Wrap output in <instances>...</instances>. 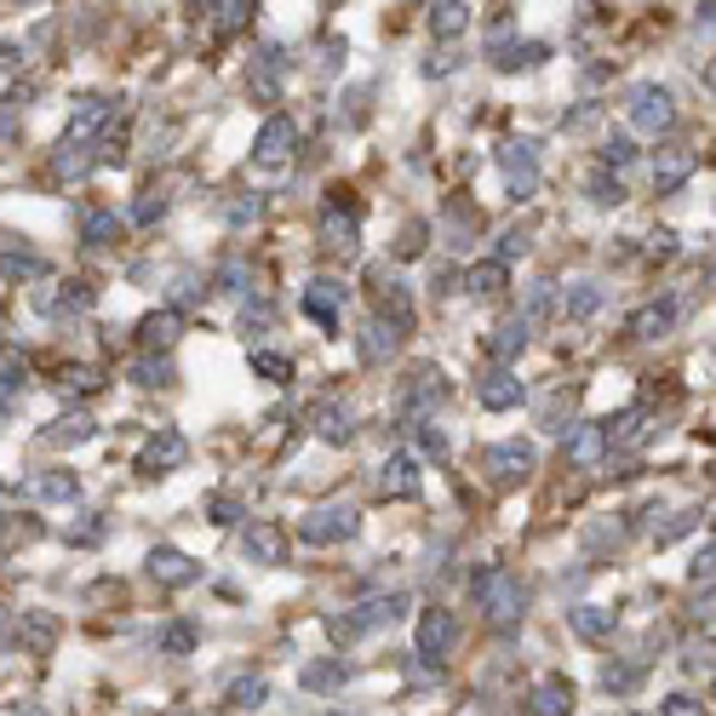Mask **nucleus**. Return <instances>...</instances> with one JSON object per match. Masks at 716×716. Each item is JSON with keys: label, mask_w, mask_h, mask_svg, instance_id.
Returning <instances> with one entry per match:
<instances>
[{"label": "nucleus", "mask_w": 716, "mask_h": 716, "mask_svg": "<svg viewBox=\"0 0 716 716\" xmlns=\"http://www.w3.org/2000/svg\"><path fill=\"white\" fill-rule=\"evenodd\" d=\"M470 596H475V607H482V620L499 625V631L522 625V613H528V591H522V579L510 567H482L470 579Z\"/></svg>", "instance_id": "obj_1"}, {"label": "nucleus", "mask_w": 716, "mask_h": 716, "mask_svg": "<svg viewBox=\"0 0 716 716\" xmlns=\"http://www.w3.org/2000/svg\"><path fill=\"white\" fill-rule=\"evenodd\" d=\"M441 401H448V372H441V367H413L401 379V390H396V413L407 425H425L430 407H441Z\"/></svg>", "instance_id": "obj_2"}, {"label": "nucleus", "mask_w": 716, "mask_h": 716, "mask_svg": "<svg viewBox=\"0 0 716 716\" xmlns=\"http://www.w3.org/2000/svg\"><path fill=\"white\" fill-rule=\"evenodd\" d=\"M321 247L350 258L361 247V207L350 201V190H333V201L321 207Z\"/></svg>", "instance_id": "obj_3"}, {"label": "nucleus", "mask_w": 716, "mask_h": 716, "mask_svg": "<svg viewBox=\"0 0 716 716\" xmlns=\"http://www.w3.org/2000/svg\"><path fill=\"white\" fill-rule=\"evenodd\" d=\"M533 470H539L533 441H493V448H482V475L493 488H522Z\"/></svg>", "instance_id": "obj_4"}, {"label": "nucleus", "mask_w": 716, "mask_h": 716, "mask_svg": "<svg viewBox=\"0 0 716 716\" xmlns=\"http://www.w3.org/2000/svg\"><path fill=\"white\" fill-rule=\"evenodd\" d=\"M361 533V516L350 504H316L298 516V539L304 544H350Z\"/></svg>", "instance_id": "obj_5"}, {"label": "nucleus", "mask_w": 716, "mask_h": 716, "mask_svg": "<svg viewBox=\"0 0 716 716\" xmlns=\"http://www.w3.org/2000/svg\"><path fill=\"white\" fill-rule=\"evenodd\" d=\"M631 126H636V132H647V139L671 132V126H676V98H671L659 81L631 86Z\"/></svg>", "instance_id": "obj_6"}, {"label": "nucleus", "mask_w": 716, "mask_h": 716, "mask_svg": "<svg viewBox=\"0 0 716 716\" xmlns=\"http://www.w3.org/2000/svg\"><path fill=\"white\" fill-rule=\"evenodd\" d=\"M190 464V441H184V430H173V425H161L150 441H144V453H139V470L144 475H173V470H184Z\"/></svg>", "instance_id": "obj_7"}, {"label": "nucleus", "mask_w": 716, "mask_h": 716, "mask_svg": "<svg viewBox=\"0 0 716 716\" xmlns=\"http://www.w3.org/2000/svg\"><path fill=\"white\" fill-rule=\"evenodd\" d=\"M298 155V121L293 115H269L253 139V161L258 166H287Z\"/></svg>", "instance_id": "obj_8"}, {"label": "nucleus", "mask_w": 716, "mask_h": 716, "mask_svg": "<svg viewBox=\"0 0 716 716\" xmlns=\"http://www.w3.org/2000/svg\"><path fill=\"white\" fill-rule=\"evenodd\" d=\"M499 166H504V184H510V195H516V201L539 195V150L528 139L499 144Z\"/></svg>", "instance_id": "obj_9"}, {"label": "nucleus", "mask_w": 716, "mask_h": 716, "mask_svg": "<svg viewBox=\"0 0 716 716\" xmlns=\"http://www.w3.org/2000/svg\"><path fill=\"white\" fill-rule=\"evenodd\" d=\"M453 642H459V620H453V613L448 607H425L419 613V654L425 659H448Z\"/></svg>", "instance_id": "obj_10"}, {"label": "nucleus", "mask_w": 716, "mask_h": 716, "mask_svg": "<svg viewBox=\"0 0 716 716\" xmlns=\"http://www.w3.org/2000/svg\"><path fill=\"white\" fill-rule=\"evenodd\" d=\"M144 567H150V579H155V585H195V579H201V562H190L184 551H178V544H155V551L144 556Z\"/></svg>", "instance_id": "obj_11"}, {"label": "nucleus", "mask_w": 716, "mask_h": 716, "mask_svg": "<svg viewBox=\"0 0 716 716\" xmlns=\"http://www.w3.org/2000/svg\"><path fill=\"white\" fill-rule=\"evenodd\" d=\"M419 488H425L419 453H390L385 470H379V493H385V499H413Z\"/></svg>", "instance_id": "obj_12"}, {"label": "nucleus", "mask_w": 716, "mask_h": 716, "mask_svg": "<svg viewBox=\"0 0 716 716\" xmlns=\"http://www.w3.org/2000/svg\"><path fill=\"white\" fill-rule=\"evenodd\" d=\"M242 556L258 562V567H276V562L287 556V533H282L276 522H247V533H242Z\"/></svg>", "instance_id": "obj_13"}, {"label": "nucleus", "mask_w": 716, "mask_h": 716, "mask_svg": "<svg viewBox=\"0 0 716 716\" xmlns=\"http://www.w3.org/2000/svg\"><path fill=\"white\" fill-rule=\"evenodd\" d=\"M475 401H482L488 413H510V407H522V379L510 367H493L488 379H475Z\"/></svg>", "instance_id": "obj_14"}, {"label": "nucleus", "mask_w": 716, "mask_h": 716, "mask_svg": "<svg viewBox=\"0 0 716 716\" xmlns=\"http://www.w3.org/2000/svg\"><path fill=\"white\" fill-rule=\"evenodd\" d=\"M345 304H350V293H345V282H333V276H321V282L304 287V310H310L321 327H338V316H345Z\"/></svg>", "instance_id": "obj_15"}, {"label": "nucleus", "mask_w": 716, "mask_h": 716, "mask_svg": "<svg viewBox=\"0 0 716 716\" xmlns=\"http://www.w3.org/2000/svg\"><path fill=\"white\" fill-rule=\"evenodd\" d=\"M567 625L585 636V642H607L613 631H620V607H607V602H579V607H567Z\"/></svg>", "instance_id": "obj_16"}, {"label": "nucleus", "mask_w": 716, "mask_h": 716, "mask_svg": "<svg viewBox=\"0 0 716 716\" xmlns=\"http://www.w3.org/2000/svg\"><path fill=\"white\" fill-rule=\"evenodd\" d=\"M528 338H533V327H528L522 316H510L504 327H493V338L482 345V356H488L493 367H510V361H516V356L528 350Z\"/></svg>", "instance_id": "obj_17"}, {"label": "nucleus", "mask_w": 716, "mask_h": 716, "mask_svg": "<svg viewBox=\"0 0 716 716\" xmlns=\"http://www.w3.org/2000/svg\"><path fill=\"white\" fill-rule=\"evenodd\" d=\"M607 453H613V448H607V425H579V430L567 436V464H573V470H596Z\"/></svg>", "instance_id": "obj_18"}, {"label": "nucleus", "mask_w": 716, "mask_h": 716, "mask_svg": "<svg viewBox=\"0 0 716 716\" xmlns=\"http://www.w3.org/2000/svg\"><path fill=\"white\" fill-rule=\"evenodd\" d=\"M12 636H18V647H23V654H52V642H58V620H52V613H18V620H12Z\"/></svg>", "instance_id": "obj_19"}, {"label": "nucleus", "mask_w": 716, "mask_h": 716, "mask_svg": "<svg viewBox=\"0 0 716 716\" xmlns=\"http://www.w3.org/2000/svg\"><path fill=\"white\" fill-rule=\"evenodd\" d=\"M694 173H699V155H694V150H665V155L654 161V190L671 195V190L688 184Z\"/></svg>", "instance_id": "obj_20"}, {"label": "nucleus", "mask_w": 716, "mask_h": 716, "mask_svg": "<svg viewBox=\"0 0 716 716\" xmlns=\"http://www.w3.org/2000/svg\"><path fill=\"white\" fill-rule=\"evenodd\" d=\"M178 333H184V316L178 310H155V316H144V327H139V345L150 350V356H166L178 345Z\"/></svg>", "instance_id": "obj_21"}, {"label": "nucleus", "mask_w": 716, "mask_h": 716, "mask_svg": "<svg viewBox=\"0 0 716 716\" xmlns=\"http://www.w3.org/2000/svg\"><path fill=\"white\" fill-rule=\"evenodd\" d=\"M573 407H579V385H556L551 396H544L533 413H539V430H551V436H567V419H573Z\"/></svg>", "instance_id": "obj_22"}, {"label": "nucleus", "mask_w": 716, "mask_h": 716, "mask_svg": "<svg viewBox=\"0 0 716 716\" xmlns=\"http://www.w3.org/2000/svg\"><path fill=\"white\" fill-rule=\"evenodd\" d=\"M401 338H407V327H396V321H385V316H372L367 333H361V361H390V356L401 350Z\"/></svg>", "instance_id": "obj_23"}, {"label": "nucleus", "mask_w": 716, "mask_h": 716, "mask_svg": "<svg viewBox=\"0 0 716 716\" xmlns=\"http://www.w3.org/2000/svg\"><path fill=\"white\" fill-rule=\"evenodd\" d=\"M567 705H573V682L567 676H539L533 682V699H528L533 716H567Z\"/></svg>", "instance_id": "obj_24"}, {"label": "nucleus", "mask_w": 716, "mask_h": 716, "mask_svg": "<svg viewBox=\"0 0 716 716\" xmlns=\"http://www.w3.org/2000/svg\"><path fill=\"white\" fill-rule=\"evenodd\" d=\"M316 436L327 441V448H345V441L356 436V407H345V401H327L321 413H316Z\"/></svg>", "instance_id": "obj_25"}, {"label": "nucleus", "mask_w": 716, "mask_h": 716, "mask_svg": "<svg viewBox=\"0 0 716 716\" xmlns=\"http://www.w3.org/2000/svg\"><path fill=\"white\" fill-rule=\"evenodd\" d=\"M676 327V304H642V310L631 316V338H642V345H654V338H665Z\"/></svg>", "instance_id": "obj_26"}, {"label": "nucleus", "mask_w": 716, "mask_h": 716, "mask_svg": "<svg viewBox=\"0 0 716 716\" xmlns=\"http://www.w3.org/2000/svg\"><path fill=\"white\" fill-rule=\"evenodd\" d=\"M98 126H110V104H104V98H81V110L70 115V126H63V144L92 139Z\"/></svg>", "instance_id": "obj_27"}, {"label": "nucleus", "mask_w": 716, "mask_h": 716, "mask_svg": "<svg viewBox=\"0 0 716 716\" xmlns=\"http://www.w3.org/2000/svg\"><path fill=\"white\" fill-rule=\"evenodd\" d=\"M464 29H470L464 0H436V7H430V35L436 41H453V35H464Z\"/></svg>", "instance_id": "obj_28"}, {"label": "nucleus", "mask_w": 716, "mask_h": 716, "mask_svg": "<svg viewBox=\"0 0 716 716\" xmlns=\"http://www.w3.org/2000/svg\"><path fill=\"white\" fill-rule=\"evenodd\" d=\"M92 436H98V419H92V413H63V419L47 430L52 448H81V441H92Z\"/></svg>", "instance_id": "obj_29"}, {"label": "nucleus", "mask_w": 716, "mask_h": 716, "mask_svg": "<svg viewBox=\"0 0 716 716\" xmlns=\"http://www.w3.org/2000/svg\"><path fill=\"white\" fill-rule=\"evenodd\" d=\"M464 287H470V293H482V298L504 293V287H510V264H499V258H482V264H470Z\"/></svg>", "instance_id": "obj_30"}, {"label": "nucleus", "mask_w": 716, "mask_h": 716, "mask_svg": "<svg viewBox=\"0 0 716 716\" xmlns=\"http://www.w3.org/2000/svg\"><path fill=\"white\" fill-rule=\"evenodd\" d=\"M98 385H104V372H98V367H81V361L58 372V396H63V401H81V396H92Z\"/></svg>", "instance_id": "obj_31"}, {"label": "nucleus", "mask_w": 716, "mask_h": 716, "mask_svg": "<svg viewBox=\"0 0 716 716\" xmlns=\"http://www.w3.org/2000/svg\"><path fill=\"white\" fill-rule=\"evenodd\" d=\"M269 699V676H242V682H229V710H258Z\"/></svg>", "instance_id": "obj_32"}, {"label": "nucleus", "mask_w": 716, "mask_h": 716, "mask_svg": "<svg viewBox=\"0 0 716 716\" xmlns=\"http://www.w3.org/2000/svg\"><path fill=\"white\" fill-rule=\"evenodd\" d=\"M132 379H139L144 390H173L178 372H173V361H166V356H144L139 367H132Z\"/></svg>", "instance_id": "obj_33"}, {"label": "nucleus", "mask_w": 716, "mask_h": 716, "mask_svg": "<svg viewBox=\"0 0 716 716\" xmlns=\"http://www.w3.org/2000/svg\"><path fill=\"white\" fill-rule=\"evenodd\" d=\"M596 310H602V287H596V282H579V287L562 298V316H567V321H585V316H596Z\"/></svg>", "instance_id": "obj_34"}, {"label": "nucleus", "mask_w": 716, "mask_h": 716, "mask_svg": "<svg viewBox=\"0 0 716 716\" xmlns=\"http://www.w3.org/2000/svg\"><path fill=\"white\" fill-rule=\"evenodd\" d=\"M544 58H551L544 41H516V47L499 52V70H533V63H544Z\"/></svg>", "instance_id": "obj_35"}, {"label": "nucleus", "mask_w": 716, "mask_h": 716, "mask_svg": "<svg viewBox=\"0 0 716 716\" xmlns=\"http://www.w3.org/2000/svg\"><path fill=\"white\" fill-rule=\"evenodd\" d=\"M92 161H98V155H86L81 144H58V155H52V173H58V178H81Z\"/></svg>", "instance_id": "obj_36"}, {"label": "nucleus", "mask_w": 716, "mask_h": 716, "mask_svg": "<svg viewBox=\"0 0 716 716\" xmlns=\"http://www.w3.org/2000/svg\"><path fill=\"white\" fill-rule=\"evenodd\" d=\"M304 688H310V694H321V688H345V665H338V659L310 665V671H304Z\"/></svg>", "instance_id": "obj_37"}, {"label": "nucleus", "mask_w": 716, "mask_h": 716, "mask_svg": "<svg viewBox=\"0 0 716 716\" xmlns=\"http://www.w3.org/2000/svg\"><path fill=\"white\" fill-rule=\"evenodd\" d=\"M253 372H264L269 385H287V379H293V361L276 356V350H253Z\"/></svg>", "instance_id": "obj_38"}, {"label": "nucleus", "mask_w": 716, "mask_h": 716, "mask_svg": "<svg viewBox=\"0 0 716 716\" xmlns=\"http://www.w3.org/2000/svg\"><path fill=\"white\" fill-rule=\"evenodd\" d=\"M636 144H631V132H607L602 139V166H631Z\"/></svg>", "instance_id": "obj_39"}, {"label": "nucleus", "mask_w": 716, "mask_h": 716, "mask_svg": "<svg viewBox=\"0 0 716 716\" xmlns=\"http://www.w3.org/2000/svg\"><path fill=\"white\" fill-rule=\"evenodd\" d=\"M218 18V35H235V29H247V18H253V7H247V0H229V7H213Z\"/></svg>", "instance_id": "obj_40"}, {"label": "nucleus", "mask_w": 716, "mask_h": 716, "mask_svg": "<svg viewBox=\"0 0 716 716\" xmlns=\"http://www.w3.org/2000/svg\"><path fill=\"white\" fill-rule=\"evenodd\" d=\"M115 235H121V218H115V213H92V218H86V242H92V247L115 242Z\"/></svg>", "instance_id": "obj_41"}, {"label": "nucleus", "mask_w": 716, "mask_h": 716, "mask_svg": "<svg viewBox=\"0 0 716 716\" xmlns=\"http://www.w3.org/2000/svg\"><path fill=\"white\" fill-rule=\"evenodd\" d=\"M367 625H361V613H333V620H327V636L333 642H356Z\"/></svg>", "instance_id": "obj_42"}, {"label": "nucleus", "mask_w": 716, "mask_h": 716, "mask_svg": "<svg viewBox=\"0 0 716 716\" xmlns=\"http://www.w3.org/2000/svg\"><path fill=\"white\" fill-rule=\"evenodd\" d=\"M35 488H41L47 499H75V493H81V482H75V475H70V470H63V475H41V482H35Z\"/></svg>", "instance_id": "obj_43"}, {"label": "nucleus", "mask_w": 716, "mask_h": 716, "mask_svg": "<svg viewBox=\"0 0 716 716\" xmlns=\"http://www.w3.org/2000/svg\"><path fill=\"white\" fill-rule=\"evenodd\" d=\"M591 201H602V207L613 201V207H620V201H625V184L607 178V173H596V178H591Z\"/></svg>", "instance_id": "obj_44"}, {"label": "nucleus", "mask_w": 716, "mask_h": 716, "mask_svg": "<svg viewBox=\"0 0 716 716\" xmlns=\"http://www.w3.org/2000/svg\"><path fill=\"white\" fill-rule=\"evenodd\" d=\"M207 510H213V522H218V528H235V522H242V516H247V510H242V504H235L229 493H218V499H213Z\"/></svg>", "instance_id": "obj_45"}, {"label": "nucleus", "mask_w": 716, "mask_h": 716, "mask_svg": "<svg viewBox=\"0 0 716 716\" xmlns=\"http://www.w3.org/2000/svg\"><path fill=\"white\" fill-rule=\"evenodd\" d=\"M161 647H166V654H190V647H195V631H190V625H166V631H161Z\"/></svg>", "instance_id": "obj_46"}, {"label": "nucleus", "mask_w": 716, "mask_h": 716, "mask_svg": "<svg viewBox=\"0 0 716 716\" xmlns=\"http://www.w3.org/2000/svg\"><path fill=\"white\" fill-rule=\"evenodd\" d=\"M602 682H607L613 694H631V688H636V665H607Z\"/></svg>", "instance_id": "obj_47"}, {"label": "nucleus", "mask_w": 716, "mask_h": 716, "mask_svg": "<svg viewBox=\"0 0 716 716\" xmlns=\"http://www.w3.org/2000/svg\"><path fill=\"white\" fill-rule=\"evenodd\" d=\"M699 516H705V510H682V516H676L671 528H659V544H671V539H682L688 528H699Z\"/></svg>", "instance_id": "obj_48"}, {"label": "nucleus", "mask_w": 716, "mask_h": 716, "mask_svg": "<svg viewBox=\"0 0 716 716\" xmlns=\"http://www.w3.org/2000/svg\"><path fill=\"white\" fill-rule=\"evenodd\" d=\"M264 213V201L258 195H247V201H229V224H253Z\"/></svg>", "instance_id": "obj_49"}, {"label": "nucleus", "mask_w": 716, "mask_h": 716, "mask_svg": "<svg viewBox=\"0 0 716 716\" xmlns=\"http://www.w3.org/2000/svg\"><path fill=\"white\" fill-rule=\"evenodd\" d=\"M419 247H425V224H407V229H401V242H396V253H401V258H413Z\"/></svg>", "instance_id": "obj_50"}, {"label": "nucleus", "mask_w": 716, "mask_h": 716, "mask_svg": "<svg viewBox=\"0 0 716 716\" xmlns=\"http://www.w3.org/2000/svg\"><path fill=\"white\" fill-rule=\"evenodd\" d=\"M688 579H694V585H710V539H705V551H694V562H688Z\"/></svg>", "instance_id": "obj_51"}, {"label": "nucleus", "mask_w": 716, "mask_h": 716, "mask_svg": "<svg viewBox=\"0 0 716 716\" xmlns=\"http://www.w3.org/2000/svg\"><path fill=\"white\" fill-rule=\"evenodd\" d=\"M419 448H425V453H430V459H448V441H441V436H436V430H430V419H425V425H419Z\"/></svg>", "instance_id": "obj_52"}, {"label": "nucleus", "mask_w": 716, "mask_h": 716, "mask_svg": "<svg viewBox=\"0 0 716 716\" xmlns=\"http://www.w3.org/2000/svg\"><path fill=\"white\" fill-rule=\"evenodd\" d=\"M528 247V229H504V247H499V264H510V258H516Z\"/></svg>", "instance_id": "obj_53"}, {"label": "nucleus", "mask_w": 716, "mask_h": 716, "mask_svg": "<svg viewBox=\"0 0 716 716\" xmlns=\"http://www.w3.org/2000/svg\"><path fill=\"white\" fill-rule=\"evenodd\" d=\"M161 213H166V201H161V195H144L139 207H132V218H139V224H150V218H161Z\"/></svg>", "instance_id": "obj_54"}, {"label": "nucleus", "mask_w": 716, "mask_h": 716, "mask_svg": "<svg viewBox=\"0 0 716 716\" xmlns=\"http://www.w3.org/2000/svg\"><path fill=\"white\" fill-rule=\"evenodd\" d=\"M671 253H676V235H671V229H659L654 242H647V258H671Z\"/></svg>", "instance_id": "obj_55"}, {"label": "nucleus", "mask_w": 716, "mask_h": 716, "mask_svg": "<svg viewBox=\"0 0 716 716\" xmlns=\"http://www.w3.org/2000/svg\"><path fill=\"white\" fill-rule=\"evenodd\" d=\"M671 716H699V705H694L688 694H676V699H671Z\"/></svg>", "instance_id": "obj_56"}, {"label": "nucleus", "mask_w": 716, "mask_h": 716, "mask_svg": "<svg viewBox=\"0 0 716 716\" xmlns=\"http://www.w3.org/2000/svg\"><path fill=\"white\" fill-rule=\"evenodd\" d=\"M7 631H12V620H7V613H0V642H7Z\"/></svg>", "instance_id": "obj_57"}, {"label": "nucleus", "mask_w": 716, "mask_h": 716, "mask_svg": "<svg viewBox=\"0 0 716 716\" xmlns=\"http://www.w3.org/2000/svg\"><path fill=\"white\" fill-rule=\"evenodd\" d=\"M0 499H7V488H0Z\"/></svg>", "instance_id": "obj_58"}]
</instances>
